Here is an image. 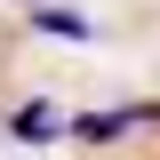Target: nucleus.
I'll list each match as a JSON object with an SVG mask.
<instances>
[{
	"label": "nucleus",
	"mask_w": 160,
	"mask_h": 160,
	"mask_svg": "<svg viewBox=\"0 0 160 160\" xmlns=\"http://www.w3.org/2000/svg\"><path fill=\"white\" fill-rule=\"evenodd\" d=\"M8 136L16 144H48V136H64V120H56V104H16V112H8Z\"/></svg>",
	"instance_id": "7ed1b4c3"
},
{
	"label": "nucleus",
	"mask_w": 160,
	"mask_h": 160,
	"mask_svg": "<svg viewBox=\"0 0 160 160\" xmlns=\"http://www.w3.org/2000/svg\"><path fill=\"white\" fill-rule=\"evenodd\" d=\"M32 32H48V40H72V48H96V24L80 16V8H32Z\"/></svg>",
	"instance_id": "f03ea898"
},
{
	"label": "nucleus",
	"mask_w": 160,
	"mask_h": 160,
	"mask_svg": "<svg viewBox=\"0 0 160 160\" xmlns=\"http://www.w3.org/2000/svg\"><path fill=\"white\" fill-rule=\"evenodd\" d=\"M32 8H56V0H32Z\"/></svg>",
	"instance_id": "20e7f679"
},
{
	"label": "nucleus",
	"mask_w": 160,
	"mask_h": 160,
	"mask_svg": "<svg viewBox=\"0 0 160 160\" xmlns=\"http://www.w3.org/2000/svg\"><path fill=\"white\" fill-rule=\"evenodd\" d=\"M136 128H160V104H152V96H144V104H112V112L64 120V136H72V144H112V136H136Z\"/></svg>",
	"instance_id": "f257e3e1"
}]
</instances>
